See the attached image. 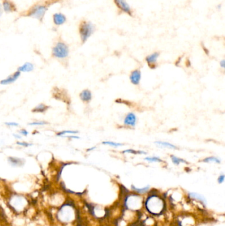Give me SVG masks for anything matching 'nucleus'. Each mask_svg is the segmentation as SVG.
I'll use <instances>...</instances> for the list:
<instances>
[{
    "instance_id": "obj_4",
    "label": "nucleus",
    "mask_w": 225,
    "mask_h": 226,
    "mask_svg": "<svg viewBox=\"0 0 225 226\" xmlns=\"http://www.w3.org/2000/svg\"><path fill=\"white\" fill-rule=\"evenodd\" d=\"M114 3L122 13H126L130 17L134 16V11L126 0H114Z\"/></svg>"
},
{
    "instance_id": "obj_11",
    "label": "nucleus",
    "mask_w": 225,
    "mask_h": 226,
    "mask_svg": "<svg viewBox=\"0 0 225 226\" xmlns=\"http://www.w3.org/2000/svg\"><path fill=\"white\" fill-rule=\"evenodd\" d=\"M8 161L13 167H20V166L23 165L24 163V159H20V158L18 157H9L8 158Z\"/></svg>"
},
{
    "instance_id": "obj_29",
    "label": "nucleus",
    "mask_w": 225,
    "mask_h": 226,
    "mask_svg": "<svg viewBox=\"0 0 225 226\" xmlns=\"http://www.w3.org/2000/svg\"><path fill=\"white\" fill-rule=\"evenodd\" d=\"M220 66L222 67V68H224L225 67V60L224 59H222V60L220 61Z\"/></svg>"
},
{
    "instance_id": "obj_20",
    "label": "nucleus",
    "mask_w": 225,
    "mask_h": 226,
    "mask_svg": "<svg viewBox=\"0 0 225 226\" xmlns=\"http://www.w3.org/2000/svg\"><path fill=\"white\" fill-rule=\"evenodd\" d=\"M102 144L110 145V146H112V147H121V146H123V145H124V144H123V143L114 142V141H103V142H102Z\"/></svg>"
},
{
    "instance_id": "obj_16",
    "label": "nucleus",
    "mask_w": 225,
    "mask_h": 226,
    "mask_svg": "<svg viewBox=\"0 0 225 226\" xmlns=\"http://www.w3.org/2000/svg\"><path fill=\"white\" fill-rule=\"evenodd\" d=\"M189 194V196L191 197V198H196V199H197V200H199L201 201V202H203V204L204 203L205 204H206L205 198L204 196H202V195L197 194V193H195V192H190Z\"/></svg>"
},
{
    "instance_id": "obj_25",
    "label": "nucleus",
    "mask_w": 225,
    "mask_h": 226,
    "mask_svg": "<svg viewBox=\"0 0 225 226\" xmlns=\"http://www.w3.org/2000/svg\"><path fill=\"white\" fill-rule=\"evenodd\" d=\"M17 143L18 145H21V146H24V147H28V146H30V145H31V144H30V143H28L26 142H20V141H17Z\"/></svg>"
},
{
    "instance_id": "obj_7",
    "label": "nucleus",
    "mask_w": 225,
    "mask_h": 226,
    "mask_svg": "<svg viewBox=\"0 0 225 226\" xmlns=\"http://www.w3.org/2000/svg\"><path fill=\"white\" fill-rule=\"evenodd\" d=\"M130 81L134 85H138L139 84L140 80L141 79V72L139 69L133 71L130 76Z\"/></svg>"
},
{
    "instance_id": "obj_33",
    "label": "nucleus",
    "mask_w": 225,
    "mask_h": 226,
    "mask_svg": "<svg viewBox=\"0 0 225 226\" xmlns=\"http://www.w3.org/2000/svg\"><path fill=\"white\" fill-rule=\"evenodd\" d=\"M96 148V147H91V148H90V149H87V151H92L93 150V149H95Z\"/></svg>"
},
{
    "instance_id": "obj_23",
    "label": "nucleus",
    "mask_w": 225,
    "mask_h": 226,
    "mask_svg": "<svg viewBox=\"0 0 225 226\" xmlns=\"http://www.w3.org/2000/svg\"><path fill=\"white\" fill-rule=\"evenodd\" d=\"M78 133V131H74V130H64L61 131V132L57 133L58 136H62V135L66 134V133H71V134H75V133Z\"/></svg>"
},
{
    "instance_id": "obj_28",
    "label": "nucleus",
    "mask_w": 225,
    "mask_h": 226,
    "mask_svg": "<svg viewBox=\"0 0 225 226\" xmlns=\"http://www.w3.org/2000/svg\"><path fill=\"white\" fill-rule=\"evenodd\" d=\"M19 132H20V134L23 135H24V136H26V135H28V132H27V131H26V130H24V129H22V130H20Z\"/></svg>"
},
{
    "instance_id": "obj_30",
    "label": "nucleus",
    "mask_w": 225,
    "mask_h": 226,
    "mask_svg": "<svg viewBox=\"0 0 225 226\" xmlns=\"http://www.w3.org/2000/svg\"><path fill=\"white\" fill-rule=\"evenodd\" d=\"M3 8H2V5H1V4L0 3V17H1L2 14H3Z\"/></svg>"
},
{
    "instance_id": "obj_8",
    "label": "nucleus",
    "mask_w": 225,
    "mask_h": 226,
    "mask_svg": "<svg viewBox=\"0 0 225 226\" xmlns=\"http://www.w3.org/2000/svg\"><path fill=\"white\" fill-rule=\"evenodd\" d=\"M1 5L3 11L6 12V13H11V12L15 11L16 10L15 5L10 0H3Z\"/></svg>"
},
{
    "instance_id": "obj_2",
    "label": "nucleus",
    "mask_w": 225,
    "mask_h": 226,
    "mask_svg": "<svg viewBox=\"0 0 225 226\" xmlns=\"http://www.w3.org/2000/svg\"><path fill=\"white\" fill-rule=\"evenodd\" d=\"M47 11H48V6L46 5L38 4V5L33 6L31 9H29V11L26 14V16L42 21Z\"/></svg>"
},
{
    "instance_id": "obj_13",
    "label": "nucleus",
    "mask_w": 225,
    "mask_h": 226,
    "mask_svg": "<svg viewBox=\"0 0 225 226\" xmlns=\"http://www.w3.org/2000/svg\"><path fill=\"white\" fill-rule=\"evenodd\" d=\"M34 69V65L30 62H26L18 68L19 72H30Z\"/></svg>"
},
{
    "instance_id": "obj_5",
    "label": "nucleus",
    "mask_w": 225,
    "mask_h": 226,
    "mask_svg": "<svg viewBox=\"0 0 225 226\" xmlns=\"http://www.w3.org/2000/svg\"><path fill=\"white\" fill-rule=\"evenodd\" d=\"M137 122L136 115L133 112H129L125 117L124 120V124L126 126L134 127L136 126Z\"/></svg>"
},
{
    "instance_id": "obj_17",
    "label": "nucleus",
    "mask_w": 225,
    "mask_h": 226,
    "mask_svg": "<svg viewBox=\"0 0 225 226\" xmlns=\"http://www.w3.org/2000/svg\"><path fill=\"white\" fill-rule=\"evenodd\" d=\"M48 106L45 105V104H40L37 106H36L33 110H32V111L33 112H44L48 109Z\"/></svg>"
},
{
    "instance_id": "obj_15",
    "label": "nucleus",
    "mask_w": 225,
    "mask_h": 226,
    "mask_svg": "<svg viewBox=\"0 0 225 226\" xmlns=\"http://www.w3.org/2000/svg\"><path fill=\"white\" fill-rule=\"evenodd\" d=\"M170 158H171L172 161V163L176 165H179L180 164L182 163L188 164V163L186 161V160H184L183 159H181V158H180V157H176V156H175V155H170Z\"/></svg>"
},
{
    "instance_id": "obj_14",
    "label": "nucleus",
    "mask_w": 225,
    "mask_h": 226,
    "mask_svg": "<svg viewBox=\"0 0 225 226\" xmlns=\"http://www.w3.org/2000/svg\"><path fill=\"white\" fill-rule=\"evenodd\" d=\"M157 145H158L159 147H165V148L171 149H177L178 147L176 146L175 145L170 143L167 141H155Z\"/></svg>"
},
{
    "instance_id": "obj_10",
    "label": "nucleus",
    "mask_w": 225,
    "mask_h": 226,
    "mask_svg": "<svg viewBox=\"0 0 225 226\" xmlns=\"http://www.w3.org/2000/svg\"><path fill=\"white\" fill-rule=\"evenodd\" d=\"M159 56H160V54L159 52H154L153 54H151L149 56H147L146 57V61L148 63V65L151 67L153 66V65H155V63L157 61V59H158Z\"/></svg>"
},
{
    "instance_id": "obj_6",
    "label": "nucleus",
    "mask_w": 225,
    "mask_h": 226,
    "mask_svg": "<svg viewBox=\"0 0 225 226\" xmlns=\"http://www.w3.org/2000/svg\"><path fill=\"white\" fill-rule=\"evenodd\" d=\"M67 18L64 14L61 13H56L53 15V22L55 25L61 26L66 22Z\"/></svg>"
},
{
    "instance_id": "obj_9",
    "label": "nucleus",
    "mask_w": 225,
    "mask_h": 226,
    "mask_svg": "<svg viewBox=\"0 0 225 226\" xmlns=\"http://www.w3.org/2000/svg\"><path fill=\"white\" fill-rule=\"evenodd\" d=\"M20 75V72H19V71H16V72L14 73L13 75H9V77L6 78V79L1 80V81H0V84H1V85H9V84L13 83L19 77Z\"/></svg>"
},
{
    "instance_id": "obj_31",
    "label": "nucleus",
    "mask_w": 225,
    "mask_h": 226,
    "mask_svg": "<svg viewBox=\"0 0 225 226\" xmlns=\"http://www.w3.org/2000/svg\"><path fill=\"white\" fill-rule=\"evenodd\" d=\"M69 137H70V138H75V139H79V136H76V135H70V136H68Z\"/></svg>"
},
{
    "instance_id": "obj_22",
    "label": "nucleus",
    "mask_w": 225,
    "mask_h": 226,
    "mask_svg": "<svg viewBox=\"0 0 225 226\" xmlns=\"http://www.w3.org/2000/svg\"><path fill=\"white\" fill-rule=\"evenodd\" d=\"M123 153H132V154H146V152L143 151H136L134 150V149H126V150H124L122 151Z\"/></svg>"
},
{
    "instance_id": "obj_24",
    "label": "nucleus",
    "mask_w": 225,
    "mask_h": 226,
    "mask_svg": "<svg viewBox=\"0 0 225 226\" xmlns=\"http://www.w3.org/2000/svg\"><path fill=\"white\" fill-rule=\"evenodd\" d=\"M46 124H47V122H42V121H41V122H34L29 123L28 125H29V126H42V125H44Z\"/></svg>"
},
{
    "instance_id": "obj_19",
    "label": "nucleus",
    "mask_w": 225,
    "mask_h": 226,
    "mask_svg": "<svg viewBox=\"0 0 225 226\" xmlns=\"http://www.w3.org/2000/svg\"><path fill=\"white\" fill-rule=\"evenodd\" d=\"M145 161L150 162V163H156V162H161L163 161V160L159 158V157H156V156H153V157H147L144 159Z\"/></svg>"
},
{
    "instance_id": "obj_21",
    "label": "nucleus",
    "mask_w": 225,
    "mask_h": 226,
    "mask_svg": "<svg viewBox=\"0 0 225 226\" xmlns=\"http://www.w3.org/2000/svg\"><path fill=\"white\" fill-rule=\"evenodd\" d=\"M132 188L133 190L136 191V192H138V193H139V194H143V193L147 192V191L149 190V186H145V187L142 188H138L135 187V186H134V185H132Z\"/></svg>"
},
{
    "instance_id": "obj_3",
    "label": "nucleus",
    "mask_w": 225,
    "mask_h": 226,
    "mask_svg": "<svg viewBox=\"0 0 225 226\" xmlns=\"http://www.w3.org/2000/svg\"><path fill=\"white\" fill-rule=\"evenodd\" d=\"M69 47L65 43L58 42L52 49V54L57 58H65L69 55Z\"/></svg>"
},
{
    "instance_id": "obj_27",
    "label": "nucleus",
    "mask_w": 225,
    "mask_h": 226,
    "mask_svg": "<svg viewBox=\"0 0 225 226\" xmlns=\"http://www.w3.org/2000/svg\"><path fill=\"white\" fill-rule=\"evenodd\" d=\"M5 125L9 126H19V124L16 122H5Z\"/></svg>"
},
{
    "instance_id": "obj_18",
    "label": "nucleus",
    "mask_w": 225,
    "mask_h": 226,
    "mask_svg": "<svg viewBox=\"0 0 225 226\" xmlns=\"http://www.w3.org/2000/svg\"><path fill=\"white\" fill-rule=\"evenodd\" d=\"M203 161L205 162V163H220V160L218 159V157H214V156H211V157L205 158V159L203 160Z\"/></svg>"
},
{
    "instance_id": "obj_1",
    "label": "nucleus",
    "mask_w": 225,
    "mask_h": 226,
    "mask_svg": "<svg viewBox=\"0 0 225 226\" xmlns=\"http://www.w3.org/2000/svg\"><path fill=\"white\" fill-rule=\"evenodd\" d=\"M96 26L93 22L88 20H81L79 26V32L82 43H85L93 35Z\"/></svg>"
},
{
    "instance_id": "obj_26",
    "label": "nucleus",
    "mask_w": 225,
    "mask_h": 226,
    "mask_svg": "<svg viewBox=\"0 0 225 226\" xmlns=\"http://www.w3.org/2000/svg\"><path fill=\"white\" fill-rule=\"evenodd\" d=\"M224 175L223 174H220V175L218 176V183H222V182H224Z\"/></svg>"
},
{
    "instance_id": "obj_32",
    "label": "nucleus",
    "mask_w": 225,
    "mask_h": 226,
    "mask_svg": "<svg viewBox=\"0 0 225 226\" xmlns=\"http://www.w3.org/2000/svg\"><path fill=\"white\" fill-rule=\"evenodd\" d=\"M13 136L15 137H16V138H19V139H20V137H21V136H20V135H16V134H15V133H14V134H13Z\"/></svg>"
},
{
    "instance_id": "obj_12",
    "label": "nucleus",
    "mask_w": 225,
    "mask_h": 226,
    "mask_svg": "<svg viewBox=\"0 0 225 226\" xmlns=\"http://www.w3.org/2000/svg\"><path fill=\"white\" fill-rule=\"evenodd\" d=\"M79 96H80L81 99L85 102H89L92 99V93L91 91L88 89L83 90L79 94Z\"/></svg>"
}]
</instances>
